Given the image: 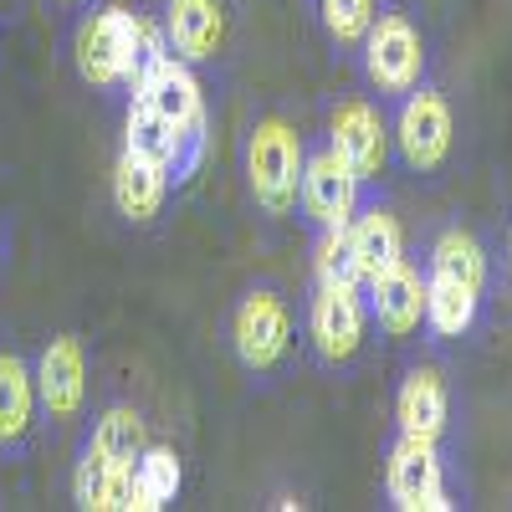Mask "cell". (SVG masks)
I'll use <instances>...</instances> for the list:
<instances>
[{
  "label": "cell",
  "instance_id": "1",
  "mask_svg": "<svg viewBox=\"0 0 512 512\" xmlns=\"http://www.w3.org/2000/svg\"><path fill=\"white\" fill-rule=\"evenodd\" d=\"M169 57V36L159 21L123 11V6H103L82 21L77 31V72L93 88H128L139 82Z\"/></svg>",
  "mask_w": 512,
  "mask_h": 512
},
{
  "label": "cell",
  "instance_id": "2",
  "mask_svg": "<svg viewBox=\"0 0 512 512\" xmlns=\"http://www.w3.org/2000/svg\"><path fill=\"white\" fill-rule=\"evenodd\" d=\"M303 134L287 118H256L246 134V190L267 216H292L303 190Z\"/></svg>",
  "mask_w": 512,
  "mask_h": 512
},
{
  "label": "cell",
  "instance_id": "3",
  "mask_svg": "<svg viewBox=\"0 0 512 512\" xmlns=\"http://www.w3.org/2000/svg\"><path fill=\"white\" fill-rule=\"evenodd\" d=\"M364 77L379 88V98H405L425 77V41L405 11H379L364 31Z\"/></svg>",
  "mask_w": 512,
  "mask_h": 512
},
{
  "label": "cell",
  "instance_id": "4",
  "mask_svg": "<svg viewBox=\"0 0 512 512\" xmlns=\"http://www.w3.org/2000/svg\"><path fill=\"white\" fill-rule=\"evenodd\" d=\"M231 349L251 374H272L292 354V308L282 303V292L251 287L236 313H231Z\"/></svg>",
  "mask_w": 512,
  "mask_h": 512
},
{
  "label": "cell",
  "instance_id": "5",
  "mask_svg": "<svg viewBox=\"0 0 512 512\" xmlns=\"http://www.w3.org/2000/svg\"><path fill=\"white\" fill-rule=\"evenodd\" d=\"M364 328H369L364 287H328V282H318L313 303H308V338H313V354L328 369H344L364 349Z\"/></svg>",
  "mask_w": 512,
  "mask_h": 512
},
{
  "label": "cell",
  "instance_id": "6",
  "mask_svg": "<svg viewBox=\"0 0 512 512\" xmlns=\"http://www.w3.org/2000/svg\"><path fill=\"white\" fill-rule=\"evenodd\" d=\"M359 190L364 180L349 169V159L328 149H313L303 159V190H297V205L318 231H349V221L359 216Z\"/></svg>",
  "mask_w": 512,
  "mask_h": 512
},
{
  "label": "cell",
  "instance_id": "7",
  "mask_svg": "<svg viewBox=\"0 0 512 512\" xmlns=\"http://www.w3.org/2000/svg\"><path fill=\"white\" fill-rule=\"evenodd\" d=\"M384 492H390V507H400V512H446V507H456L451 492H446V466H441L436 441H420V436H400L390 446Z\"/></svg>",
  "mask_w": 512,
  "mask_h": 512
},
{
  "label": "cell",
  "instance_id": "8",
  "mask_svg": "<svg viewBox=\"0 0 512 512\" xmlns=\"http://www.w3.org/2000/svg\"><path fill=\"white\" fill-rule=\"evenodd\" d=\"M134 93L149 98L169 123L180 128V139L190 144L195 159L205 154V93H200V82H195V67H190V62H180L175 52H169Z\"/></svg>",
  "mask_w": 512,
  "mask_h": 512
},
{
  "label": "cell",
  "instance_id": "9",
  "mask_svg": "<svg viewBox=\"0 0 512 512\" xmlns=\"http://www.w3.org/2000/svg\"><path fill=\"white\" fill-rule=\"evenodd\" d=\"M451 108L436 88H420L405 93V108L395 118V139H400V154L410 169H441L446 154H451Z\"/></svg>",
  "mask_w": 512,
  "mask_h": 512
},
{
  "label": "cell",
  "instance_id": "10",
  "mask_svg": "<svg viewBox=\"0 0 512 512\" xmlns=\"http://www.w3.org/2000/svg\"><path fill=\"white\" fill-rule=\"evenodd\" d=\"M328 144L349 159L359 180H379L384 159H390V128H384L379 108L364 98H344L328 113Z\"/></svg>",
  "mask_w": 512,
  "mask_h": 512
},
{
  "label": "cell",
  "instance_id": "11",
  "mask_svg": "<svg viewBox=\"0 0 512 512\" xmlns=\"http://www.w3.org/2000/svg\"><path fill=\"white\" fill-rule=\"evenodd\" d=\"M164 36L169 52L190 67L216 62L226 47V0H164Z\"/></svg>",
  "mask_w": 512,
  "mask_h": 512
},
{
  "label": "cell",
  "instance_id": "12",
  "mask_svg": "<svg viewBox=\"0 0 512 512\" xmlns=\"http://www.w3.org/2000/svg\"><path fill=\"white\" fill-rule=\"evenodd\" d=\"M36 395H41V410H47L52 420H72L82 405H88V359H82V344L72 333H57L52 344L41 349Z\"/></svg>",
  "mask_w": 512,
  "mask_h": 512
},
{
  "label": "cell",
  "instance_id": "13",
  "mask_svg": "<svg viewBox=\"0 0 512 512\" xmlns=\"http://www.w3.org/2000/svg\"><path fill=\"white\" fill-rule=\"evenodd\" d=\"M123 149H128V154H144V159H154V164H164L175 185L190 180V169L200 164V159L190 154V144L180 139V128L169 123L149 98H139V93H134V103H128V118H123Z\"/></svg>",
  "mask_w": 512,
  "mask_h": 512
},
{
  "label": "cell",
  "instance_id": "14",
  "mask_svg": "<svg viewBox=\"0 0 512 512\" xmlns=\"http://www.w3.org/2000/svg\"><path fill=\"white\" fill-rule=\"evenodd\" d=\"M369 318L390 333V338H410L425 323V277L410 262H395L390 272H379L369 287Z\"/></svg>",
  "mask_w": 512,
  "mask_h": 512
},
{
  "label": "cell",
  "instance_id": "15",
  "mask_svg": "<svg viewBox=\"0 0 512 512\" xmlns=\"http://www.w3.org/2000/svg\"><path fill=\"white\" fill-rule=\"evenodd\" d=\"M169 169L144 159V154H118L113 164V205H118V216L123 221H134V226H149L159 210H164V195H169Z\"/></svg>",
  "mask_w": 512,
  "mask_h": 512
},
{
  "label": "cell",
  "instance_id": "16",
  "mask_svg": "<svg viewBox=\"0 0 512 512\" xmlns=\"http://www.w3.org/2000/svg\"><path fill=\"white\" fill-rule=\"evenodd\" d=\"M446 415H451L446 379H441L431 364H415V369L400 379V395H395V420H400V436L441 441V431H446Z\"/></svg>",
  "mask_w": 512,
  "mask_h": 512
},
{
  "label": "cell",
  "instance_id": "17",
  "mask_svg": "<svg viewBox=\"0 0 512 512\" xmlns=\"http://www.w3.org/2000/svg\"><path fill=\"white\" fill-rule=\"evenodd\" d=\"M72 497L82 512H134V466L108 461L93 441L82 446V461L72 472Z\"/></svg>",
  "mask_w": 512,
  "mask_h": 512
},
{
  "label": "cell",
  "instance_id": "18",
  "mask_svg": "<svg viewBox=\"0 0 512 512\" xmlns=\"http://www.w3.org/2000/svg\"><path fill=\"white\" fill-rule=\"evenodd\" d=\"M349 241H354V256H359V272H364V287L390 272L395 262H405V231H400V216L384 205H369L349 221Z\"/></svg>",
  "mask_w": 512,
  "mask_h": 512
},
{
  "label": "cell",
  "instance_id": "19",
  "mask_svg": "<svg viewBox=\"0 0 512 512\" xmlns=\"http://www.w3.org/2000/svg\"><path fill=\"white\" fill-rule=\"evenodd\" d=\"M36 374L21 354H0V446H26L36 425Z\"/></svg>",
  "mask_w": 512,
  "mask_h": 512
},
{
  "label": "cell",
  "instance_id": "20",
  "mask_svg": "<svg viewBox=\"0 0 512 512\" xmlns=\"http://www.w3.org/2000/svg\"><path fill=\"white\" fill-rule=\"evenodd\" d=\"M477 308H482V292H472L466 282L425 277V328H431L436 338H461V333H472Z\"/></svg>",
  "mask_w": 512,
  "mask_h": 512
},
{
  "label": "cell",
  "instance_id": "21",
  "mask_svg": "<svg viewBox=\"0 0 512 512\" xmlns=\"http://www.w3.org/2000/svg\"><path fill=\"white\" fill-rule=\"evenodd\" d=\"M431 277H451V282H466L472 292H487V251L472 231H441L436 246H431Z\"/></svg>",
  "mask_w": 512,
  "mask_h": 512
},
{
  "label": "cell",
  "instance_id": "22",
  "mask_svg": "<svg viewBox=\"0 0 512 512\" xmlns=\"http://www.w3.org/2000/svg\"><path fill=\"white\" fill-rule=\"evenodd\" d=\"M180 456L169 446H144V456L134 461V512H159L180 497Z\"/></svg>",
  "mask_w": 512,
  "mask_h": 512
},
{
  "label": "cell",
  "instance_id": "23",
  "mask_svg": "<svg viewBox=\"0 0 512 512\" xmlns=\"http://www.w3.org/2000/svg\"><path fill=\"white\" fill-rule=\"evenodd\" d=\"M93 446H98L108 461H118V466H134V461L144 456V446H149V425H144L139 410L113 405V410H103V420L93 425Z\"/></svg>",
  "mask_w": 512,
  "mask_h": 512
},
{
  "label": "cell",
  "instance_id": "24",
  "mask_svg": "<svg viewBox=\"0 0 512 512\" xmlns=\"http://www.w3.org/2000/svg\"><path fill=\"white\" fill-rule=\"evenodd\" d=\"M313 277L328 282V287H364V272H359V256H354L349 231H318Z\"/></svg>",
  "mask_w": 512,
  "mask_h": 512
},
{
  "label": "cell",
  "instance_id": "25",
  "mask_svg": "<svg viewBox=\"0 0 512 512\" xmlns=\"http://www.w3.org/2000/svg\"><path fill=\"white\" fill-rule=\"evenodd\" d=\"M318 16L338 47H359L374 21V0H318Z\"/></svg>",
  "mask_w": 512,
  "mask_h": 512
},
{
  "label": "cell",
  "instance_id": "26",
  "mask_svg": "<svg viewBox=\"0 0 512 512\" xmlns=\"http://www.w3.org/2000/svg\"><path fill=\"white\" fill-rule=\"evenodd\" d=\"M62 6H72V0H62Z\"/></svg>",
  "mask_w": 512,
  "mask_h": 512
}]
</instances>
